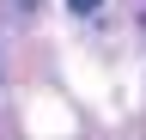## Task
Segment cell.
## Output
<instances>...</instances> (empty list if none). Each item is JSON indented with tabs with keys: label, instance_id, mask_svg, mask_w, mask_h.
Returning a JSON list of instances; mask_svg holds the SVG:
<instances>
[{
	"label": "cell",
	"instance_id": "1",
	"mask_svg": "<svg viewBox=\"0 0 146 140\" xmlns=\"http://www.w3.org/2000/svg\"><path fill=\"white\" fill-rule=\"evenodd\" d=\"M67 6H73V12H98L104 0H67Z\"/></svg>",
	"mask_w": 146,
	"mask_h": 140
}]
</instances>
